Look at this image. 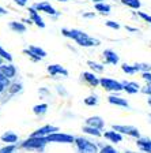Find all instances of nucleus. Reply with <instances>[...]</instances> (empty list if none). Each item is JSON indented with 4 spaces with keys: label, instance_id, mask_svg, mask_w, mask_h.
Returning <instances> with one entry per match:
<instances>
[{
    "label": "nucleus",
    "instance_id": "nucleus-15",
    "mask_svg": "<svg viewBox=\"0 0 151 153\" xmlns=\"http://www.w3.org/2000/svg\"><path fill=\"white\" fill-rule=\"evenodd\" d=\"M138 146L142 150H144V152L151 153V140H148V138H139Z\"/></svg>",
    "mask_w": 151,
    "mask_h": 153
},
{
    "label": "nucleus",
    "instance_id": "nucleus-23",
    "mask_svg": "<svg viewBox=\"0 0 151 153\" xmlns=\"http://www.w3.org/2000/svg\"><path fill=\"white\" fill-rule=\"evenodd\" d=\"M83 131H85V133H87V134H91V135H95V137H99V135H101L99 128L91 127V126H85V127H83Z\"/></svg>",
    "mask_w": 151,
    "mask_h": 153
},
{
    "label": "nucleus",
    "instance_id": "nucleus-38",
    "mask_svg": "<svg viewBox=\"0 0 151 153\" xmlns=\"http://www.w3.org/2000/svg\"><path fill=\"white\" fill-rule=\"evenodd\" d=\"M13 88H14V89H11V92H13V93H15L16 90H21V85H14Z\"/></svg>",
    "mask_w": 151,
    "mask_h": 153
},
{
    "label": "nucleus",
    "instance_id": "nucleus-21",
    "mask_svg": "<svg viewBox=\"0 0 151 153\" xmlns=\"http://www.w3.org/2000/svg\"><path fill=\"white\" fill-rule=\"evenodd\" d=\"M10 27L13 29V30H15V32H18V33H25L26 32V26L21 22H11L10 23Z\"/></svg>",
    "mask_w": 151,
    "mask_h": 153
},
{
    "label": "nucleus",
    "instance_id": "nucleus-6",
    "mask_svg": "<svg viewBox=\"0 0 151 153\" xmlns=\"http://www.w3.org/2000/svg\"><path fill=\"white\" fill-rule=\"evenodd\" d=\"M113 130L117 131V133H123V134H128L131 137L139 138V131L136 127H132V126H119V124H113Z\"/></svg>",
    "mask_w": 151,
    "mask_h": 153
},
{
    "label": "nucleus",
    "instance_id": "nucleus-30",
    "mask_svg": "<svg viewBox=\"0 0 151 153\" xmlns=\"http://www.w3.org/2000/svg\"><path fill=\"white\" fill-rule=\"evenodd\" d=\"M14 150H15V145L11 143V145H8V146H6V148H1L0 153H13Z\"/></svg>",
    "mask_w": 151,
    "mask_h": 153
},
{
    "label": "nucleus",
    "instance_id": "nucleus-44",
    "mask_svg": "<svg viewBox=\"0 0 151 153\" xmlns=\"http://www.w3.org/2000/svg\"><path fill=\"white\" fill-rule=\"evenodd\" d=\"M148 104H150V105H151V99H150V100H148Z\"/></svg>",
    "mask_w": 151,
    "mask_h": 153
},
{
    "label": "nucleus",
    "instance_id": "nucleus-45",
    "mask_svg": "<svg viewBox=\"0 0 151 153\" xmlns=\"http://www.w3.org/2000/svg\"><path fill=\"white\" fill-rule=\"evenodd\" d=\"M59 1H67V0H59Z\"/></svg>",
    "mask_w": 151,
    "mask_h": 153
},
{
    "label": "nucleus",
    "instance_id": "nucleus-27",
    "mask_svg": "<svg viewBox=\"0 0 151 153\" xmlns=\"http://www.w3.org/2000/svg\"><path fill=\"white\" fill-rule=\"evenodd\" d=\"M0 56L3 57V59H6V60H8V62L13 60V56H11V55H10L8 52H7L6 49L1 47V45H0Z\"/></svg>",
    "mask_w": 151,
    "mask_h": 153
},
{
    "label": "nucleus",
    "instance_id": "nucleus-9",
    "mask_svg": "<svg viewBox=\"0 0 151 153\" xmlns=\"http://www.w3.org/2000/svg\"><path fill=\"white\" fill-rule=\"evenodd\" d=\"M34 8L37 10V11H44V13L52 14V15H56V14H57V11L52 6H50V3H48V1H42V3L34 4Z\"/></svg>",
    "mask_w": 151,
    "mask_h": 153
},
{
    "label": "nucleus",
    "instance_id": "nucleus-5",
    "mask_svg": "<svg viewBox=\"0 0 151 153\" xmlns=\"http://www.w3.org/2000/svg\"><path fill=\"white\" fill-rule=\"evenodd\" d=\"M48 142H63V143H72L76 138H74L69 134H63V133H53L49 134L46 137Z\"/></svg>",
    "mask_w": 151,
    "mask_h": 153
},
{
    "label": "nucleus",
    "instance_id": "nucleus-42",
    "mask_svg": "<svg viewBox=\"0 0 151 153\" xmlns=\"http://www.w3.org/2000/svg\"><path fill=\"white\" fill-rule=\"evenodd\" d=\"M93 1H95V3H102L104 0H93Z\"/></svg>",
    "mask_w": 151,
    "mask_h": 153
},
{
    "label": "nucleus",
    "instance_id": "nucleus-25",
    "mask_svg": "<svg viewBox=\"0 0 151 153\" xmlns=\"http://www.w3.org/2000/svg\"><path fill=\"white\" fill-rule=\"evenodd\" d=\"M46 109H48L46 104H40V105H35L34 108H33V111H34L35 115H42L46 112Z\"/></svg>",
    "mask_w": 151,
    "mask_h": 153
},
{
    "label": "nucleus",
    "instance_id": "nucleus-2",
    "mask_svg": "<svg viewBox=\"0 0 151 153\" xmlns=\"http://www.w3.org/2000/svg\"><path fill=\"white\" fill-rule=\"evenodd\" d=\"M76 145H78V149L80 153H99L98 152V148L94 142L86 140V138L79 137L75 140Z\"/></svg>",
    "mask_w": 151,
    "mask_h": 153
},
{
    "label": "nucleus",
    "instance_id": "nucleus-4",
    "mask_svg": "<svg viewBox=\"0 0 151 153\" xmlns=\"http://www.w3.org/2000/svg\"><path fill=\"white\" fill-rule=\"evenodd\" d=\"M99 83L105 90H109V92H119V90L124 89L123 83L117 82L116 79H110V78H102L99 79Z\"/></svg>",
    "mask_w": 151,
    "mask_h": 153
},
{
    "label": "nucleus",
    "instance_id": "nucleus-20",
    "mask_svg": "<svg viewBox=\"0 0 151 153\" xmlns=\"http://www.w3.org/2000/svg\"><path fill=\"white\" fill-rule=\"evenodd\" d=\"M83 76H85V79L93 86H97L98 83H99V79H98L97 76H95V74H93V73H83Z\"/></svg>",
    "mask_w": 151,
    "mask_h": 153
},
{
    "label": "nucleus",
    "instance_id": "nucleus-29",
    "mask_svg": "<svg viewBox=\"0 0 151 153\" xmlns=\"http://www.w3.org/2000/svg\"><path fill=\"white\" fill-rule=\"evenodd\" d=\"M97 102H98L97 96H90V97L85 99V104H86V105H95Z\"/></svg>",
    "mask_w": 151,
    "mask_h": 153
},
{
    "label": "nucleus",
    "instance_id": "nucleus-11",
    "mask_svg": "<svg viewBox=\"0 0 151 153\" xmlns=\"http://www.w3.org/2000/svg\"><path fill=\"white\" fill-rule=\"evenodd\" d=\"M86 126H91V127H95V128H102L104 127V120L99 118V116H91L86 120Z\"/></svg>",
    "mask_w": 151,
    "mask_h": 153
},
{
    "label": "nucleus",
    "instance_id": "nucleus-31",
    "mask_svg": "<svg viewBox=\"0 0 151 153\" xmlns=\"http://www.w3.org/2000/svg\"><path fill=\"white\" fill-rule=\"evenodd\" d=\"M99 153H117V152H116V150H114L112 146H104V148H102V150H101Z\"/></svg>",
    "mask_w": 151,
    "mask_h": 153
},
{
    "label": "nucleus",
    "instance_id": "nucleus-37",
    "mask_svg": "<svg viewBox=\"0 0 151 153\" xmlns=\"http://www.w3.org/2000/svg\"><path fill=\"white\" fill-rule=\"evenodd\" d=\"M143 92L146 93V94H150L151 96V85L146 86V88H143Z\"/></svg>",
    "mask_w": 151,
    "mask_h": 153
},
{
    "label": "nucleus",
    "instance_id": "nucleus-12",
    "mask_svg": "<svg viewBox=\"0 0 151 153\" xmlns=\"http://www.w3.org/2000/svg\"><path fill=\"white\" fill-rule=\"evenodd\" d=\"M0 71H1L8 79L13 78V76H15V73H16L15 67H14L13 64H1V66H0Z\"/></svg>",
    "mask_w": 151,
    "mask_h": 153
},
{
    "label": "nucleus",
    "instance_id": "nucleus-32",
    "mask_svg": "<svg viewBox=\"0 0 151 153\" xmlns=\"http://www.w3.org/2000/svg\"><path fill=\"white\" fill-rule=\"evenodd\" d=\"M0 83H3V85H8V78H7L1 71H0Z\"/></svg>",
    "mask_w": 151,
    "mask_h": 153
},
{
    "label": "nucleus",
    "instance_id": "nucleus-36",
    "mask_svg": "<svg viewBox=\"0 0 151 153\" xmlns=\"http://www.w3.org/2000/svg\"><path fill=\"white\" fill-rule=\"evenodd\" d=\"M18 6H26V3H27V0H14Z\"/></svg>",
    "mask_w": 151,
    "mask_h": 153
},
{
    "label": "nucleus",
    "instance_id": "nucleus-13",
    "mask_svg": "<svg viewBox=\"0 0 151 153\" xmlns=\"http://www.w3.org/2000/svg\"><path fill=\"white\" fill-rule=\"evenodd\" d=\"M48 71L50 73V75H57V74H63L64 76L68 75V71H67L64 67L59 66V64H50V66L48 67Z\"/></svg>",
    "mask_w": 151,
    "mask_h": 153
},
{
    "label": "nucleus",
    "instance_id": "nucleus-24",
    "mask_svg": "<svg viewBox=\"0 0 151 153\" xmlns=\"http://www.w3.org/2000/svg\"><path fill=\"white\" fill-rule=\"evenodd\" d=\"M121 3L131 7V8H136V10L140 7V0H121Z\"/></svg>",
    "mask_w": 151,
    "mask_h": 153
},
{
    "label": "nucleus",
    "instance_id": "nucleus-35",
    "mask_svg": "<svg viewBox=\"0 0 151 153\" xmlns=\"http://www.w3.org/2000/svg\"><path fill=\"white\" fill-rule=\"evenodd\" d=\"M138 14H139V16H142V18L144 19L146 22L151 23V15H147V14H144V13H138Z\"/></svg>",
    "mask_w": 151,
    "mask_h": 153
},
{
    "label": "nucleus",
    "instance_id": "nucleus-41",
    "mask_svg": "<svg viewBox=\"0 0 151 153\" xmlns=\"http://www.w3.org/2000/svg\"><path fill=\"white\" fill-rule=\"evenodd\" d=\"M129 30V32H136V29H133V27H127Z\"/></svg>",
    "mask_w": 151,
    "mask_h": 153
},
{
    "label": "nucleus",
    "instance_id": "nucleus-1",
    "mask_svg": "<svg viewBox=\"0 0 151 153\" xmlns=\"http://www.w3.org/2000/svg\"><path fill=\"white\" fill-rule=\"evenodd\" d=\"M61 33H63L66 37H69V38H72V40H75V41L78 42L79 45H82V47H93V45L99 44L98 40H94V38L88 37L86 33L80 32V30H67V29H63Z\"/></svg>",
    "mask_w": 151,
    "mask_h": 153
},
{
    "label": "nucleus",
    "instance_id": "nucleus-26",
    "mask_svg": "<svg viewBox=\"0 0 151 153\" xmlns=\"http://www.w3.org/2000/svg\"><path fill=\"white\" fill-rule=\"evenodd\" d=\"M87 64L91 67L94 71H98V73H102V71H104V66H101V64H98V63H94V62H87Z\"/></svg>",
    "mask_w": 151,
    "mask_h": 153
},
{
    "label": "nucleus",
    "instance_id": "nucleus-14",
    "mask_svg": "<svg viewBox=\"0 0 151 153\" xmlns=\"http://www.w3.org/2000/svg\"><path fill=\"white\" fill-rule=\"evenodd\" d=\"M104 59H105L106 63H110V64H117L119 63V56H117L113 51H110V49L104 51Z\"/></svg>",
    "mask_w": 151,
    "mask_h": 153
},
{
    "label": "nucleus",
    "instance_id": "nucleus-34",
    "mask_svg": "<svg viewBox=\"0 0 151 153\" xmlns=\"http://www.w3.org/2000/svg\"><path fill=\"white\" fill-rule=\"evenodd\" d=\"M142 76H143V79L148 81V83L151 85V73H150V71H146V73H143Z\"/></svg>",
    "mask_w": 151,
    "mask_h": 153
},
{
    "label": "nucleus",
    "instance_id": "nucleus-43",
    "mask_svg": "<svg viewBox=\"0 0 151 153\" xmlns=\"http://www.w3.org/2000/svg\"><path fill=\"white\" fill-rule=\"evenodd\" d=\"M1 64H3V57L0 56V66H1Z\"/></svg>",
    "mask_w": 151,
    "mask_h": 153
},
{
    "label": "nucleus",
    "instance_id": "nucleus-7",
    "mask_svg": "<svg viewBox=\"0 0 151 153\" xmlns=\"http://www.w3.org/2000/svg\"><path fill=\"white\" fill-rule=\"evenodd\" d=\"M59 131V128L55 127V126H50V124H46V126H44V127L38 128L37 131H34V133L32 134V137H45V135H49V134H53V133H57Z\"/></svg>",
    "mask_w": 151,
    "mask_h": 153
},
{
    "label": "nucleus",
    "instance_id": "nucleus-3",
    "mask_svg": "<svg viewBox=\"0 0 151 153\" xmlns=\"http://www.w3.org/2000/svg\"><path fill=\"white\" fill-rule=\"evenodd\" d=\"M48 140L45 137H30L22 143V148L25 149H42L46 145Z\"/></svg>",
    "mask_w": 151,
    "mask_h": 153
},
{
    "label": "nucleus",
    "instance_id": "nucleus-18",
    "mask_svg": "<svg viewBox=\"0 0 151 153\" xmlns=\"http://www.w3.org/2000/svg\"><path fill=\"white\" fill-rule=\"evenodd\" d=\"M139 88H140V86H139L136 82H127V83H124V90H125L127 93H129V94H135V93H138L139 92Z\"/></svg>",
    "mask_w": 151,
    "mask_h": 153
},
{
    "label": "nucleus",
    "instance_id": "nucleus-33",
    "mask_svg": "<svg viewBox=\"0 0 151 153\" xmlns=\"http://www.w3.org/2000/svg\"><path fill=\"white\" fill-rule=\"evenodd\" d=\"M106 26H109V27H112V29H116V30L120 27L119 23L113 22V21H108V22H106Z\"/></svg>",
    "mask_w": 151,
    "mask_h": 153
},
{
    "label": "nucleus",
    "instance_id": "nucleus-39",
    "mask_svg": "<svg viewBox=\"0 0 151 153\" xmlns=\"http://www.w3.org/2000/svg\"><path fill=\"white\" fill-rule=\"evenodd\" d=\"M7 14V11L4 8H1V7H0V15H6Z\"/></svg>",
    "mask_w": 151,
    "mask_h": 153
},
{
    "label": "nucleus",
    "instance_id": "nucleus-22",
    "mask_svg": "<svg viewBox=\"0 0 151 153\" xmlns=\"http://www.w3.org/2000/svg\"><path fill=\"white\" fill-rule=\"evenodd\" d=\"M95 10L99 11L102 14H109L110 13V6L109 4H105V3H97L95 4Z\"/></svg>",
    "mask_w": 151,
    "mask_h": 153
},
{
    "label": "nucleus",
    "instance_id": "nucleus-40",
    "mask_svg": "<svg viewBox=\"0 0 151 153\" xmlns=\"http://www.w3.org/2000/svg\"><path fill=\"white\" fill-rule=\"evenodd\" d=\"M4 88H6V85H3V83H0V93L4 90Z\"/></svg>",
    "mask_w": 151,
    "mask_h": 153
},
{
    "label": "nucleus",
    "instance_id": "nucleus-10",
    "mask_svg": "<svg viewBox=\"0 0 151 153\" xmlns=\"http://www.w3.org/2000/svg\"><path fill=\"white\" fill-rule=\"evenodd\" d=\"M29 13H30V19H32V21L35 23V25L40 26V27H45V22L42 21L41 16L38 15L37 10H35L34 7H32V8H29Z\"/></svg>",
    "mask_w": 151,
    "mask_h": 153
},
{
    "label": "nucleus",
    "instance_id": "nucleus-28",
    "mask_svg": "<svg viewBox=\"0 0 151 153\" xmlns=\"http://www.w3.org/2000/svg\"><path fill=\"white\" fill-rule=\"evenodd\" d=\"M121 68H123V71H124V73H127V74H135L136 73V70H135V67H133V66L123 64V66H121Z\"/></svg>",
    "mask_w": 151,
    "mask_h": 153
},
{
    "label": "nucleus",
    "instance_id": "nucleus-17",
    "mask_svg": "<svg viewBox=\"0 0 151 153\" xmlns=\"http://www.w3.org/2000/svg\"><path fill=\"white\" fill-rule=\"evenodd\" d=\"M109 102L110 104H114V105H120V107H127L128 108V101L121 97H117V96H109Z\"/></svg>",
    "mask_w": 151,
    "mask_h": 153
},
{
    "label": "nucleus",
    "instance_id": "nucleus-19",
    "mask_svg": "<svg viewBox=\"0 0 151 153\" xmlns=\"http://www.w3.org/2000/svg\"><path fill=\"white\" fill-rule=\"evenodd\" d=\"M1 141L6 143H15L18 141V135L14 133H6L1 135Z\"/></svg>",
    "mask_w": 151,
    "mask_h": 153
},
{
    "label": "nucleus",
    "instance_id": "nucleus-16",
    "mask_svg": "<svg viewBox=\"0 0 151 153\" xmlns=\"http://www.w3.org/2000/svg\"><path fill=\"white\" fill-rule=\"evenodd\" d=\"M105 138H108L109 141H112V142H121L123 141V137H121V134L117 133V131H106V133L104 134Z\"/></svg>",
    "mask_w": 151,
    "mask_h": 153
},
{
    "label": "nucleus",
    "instance_id": "nucleus-8",
    "mask_svg": "<svg viewBox=\"0 0 151 153\" xmlns=\"http://www.w3.org/2000/svg\"><path fill=\"white\" fill-rule=\"evenodd\" d=\"M25 52L30 55L34 60H40V59H44V57L46 56V52H45L44 49H41V48H38V47H34V45H32V47Z\"/></svg>",
    "mask_w": 151,
    "mask_h": 153
}]
</instances>
